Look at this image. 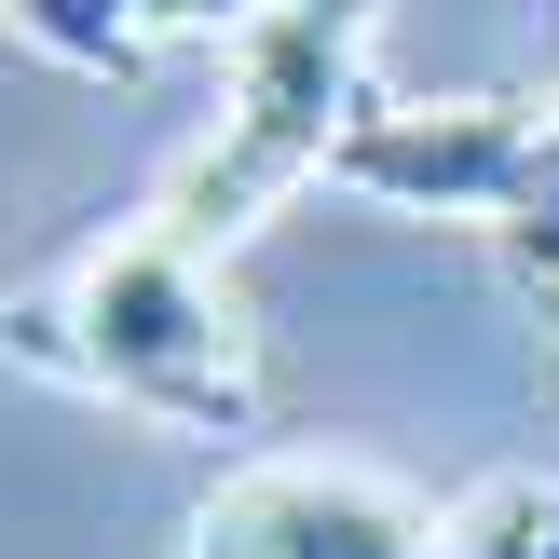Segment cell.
<instances>
[{
    "label": "cell",
    "mask_w": 559,
    "mask_h": 559,
    "mask_svg": "<svg viewBox=\"0 0 559 559\" xmlns=\"http://www.w3.org/2000/svg\"><path fill=\"white\" fill-rule=\"evenodd\" d=\"M0 355L69 396H109L164 437H205V451H246L260 437V342H246L218 260L178 233L164 205L82 233L69 260H41L14 300H0Z\"/></svg>",
    "instance_id": "cell-1"
},
{
    "label": "cell",
    "mask_w": 559,
    "mask_h": 559,
    "mask_svg": "<svg viewBox=\"0 0 559 559\" xmlns=\"http://www.w3.org/2000/svg\"><path fill=\"white\" fill-rule=\"evenodd\" d=\"M369 27H342V14H260L233 41V96H218V123H205V151L164 178V218H178L191 246H233L260 205H287L300 178H328L342 164V123L369 109Z\"/></svg>",
    "instance_id": "cell-2"
},
{
    "label": "cell",
    "mask_w": 559,
    "mask_h": 559,
    "mask_svg": "<svg viewBox=\"0 0 559 559\" xmlns=\"http://www.w3.org/2000/svg\"><path fill=\"white\" fill-rule=\"evenodd\" d=\"M178 559H451V533L424 519V491H396L382 464L342 451H273L191 506Z\"/></svg>",
    "instance_id": "cell-3"
},
{
    "label": "cell",
    "mask_w": 559,
    "mask_h": 559,
    "mask_svg": "<svg viewBox=\"0 0 559 559\" xmlns=\"http://www.w3.org/2000/svg\"><path fill=\"white\" fill-rule=\"evenodd\" d=\"M533 151H546V109H519V96H369L342 123L328 178L382 191V205H424V218L506 233L519 191H533Z\"/></svg>",
    "instance_id": "cell-4"
},
{
    "label": "cell",
    "mask_w": 559,
    "mask_h": 559,
    "mask_svg": "<svg viewBox=\"0 0 559 559\" xmlns=\"http://www.w3.org/2000/svg\"><path fill=\"white\" fill-rule=\"evenodd\" d=\"M0 14H14L55 69H109V82H136V55H151L123 14H109V0H0Z\"/></svg>",
    "instance_id": "cell-5"
}]
</instances>
